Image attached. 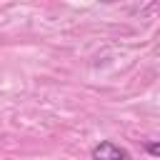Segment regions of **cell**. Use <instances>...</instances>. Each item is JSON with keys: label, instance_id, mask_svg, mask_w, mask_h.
Returning <instances> with one entry per match:
<instances>
[{"label": "cell", "instance_id": "6da1fadb", "mask_svg": "<svg viewBox=\"0 0 160 160\" xmlns=\"http://www.w3.org/2000/svg\"><path fill=\"white\" fill-rule=\"evenodd\" d=\"M92 160H128V152L120 145H115L110 140H102L92 148Z\"/></svg>", "mask_w": 160, "mask_h": 160}, {"label": "cell", "instance_id": "7a4b0ae2", "mask_svg": "<svg viewBox=\"0 0 160 160\" xmlns=\"http://www.w3.org/2000/svg\"><path fill=\"white\" fill-rule=\"evenodd\" d=\"M145 150H148V155H152V158H160V142H158V140H152V142H145Z\"/></svg>", "mask_w": 160, "mask_h": 160}]
</instances>
